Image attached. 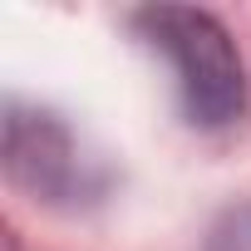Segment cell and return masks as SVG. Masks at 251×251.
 <instances>
[{
  "mask_svg": "<svg viewBox=\"0 0 251 251\" xmlns=\"http://www.w3.org/2000/svg\"><path fill=\"white\" fill-rule=\"evenodd\" d=\"M138 30L153 50L168 54L177 74V94L192 123L222 128L246 108V69L231 45V35L207 15L187 5H153L138 15Z\"/></svg>",
  "mask_w": 251,
  "mask_h": 251,
  "instance_id": "1",
  "label": "cell"
},
{
  "mask_svg": "<svg viewBox=\"0 0 251 251\" xmlns=\"http://www.w3.org/2000/svg\"><path fill=\"white\" fill-rule=\"evenodd\" d=\"M5 173L20 192L50 207L89 202L103 187V173L79 153V138L54 113H30V108H10L5 118Z\"/></svg>",
  "mask_w": 251,
  "mask_h": 251,
  "instance_id": "2",
  "label": "cell"
},
{
  "mask_svg": "<svg viewBox=\"0 0 251 251\" xmlns=\"http://www.w3.org/2000/svg\"><path fill=\"white\" fill-rule=\"evenodd\" d=\"M207 251H251V207H236L217 222Z\"/></svg>",
  "mask_w": 251,
  "mask_h": 251,
  "instance_id": "3",
  "label": "cell"
}]
</instances>
